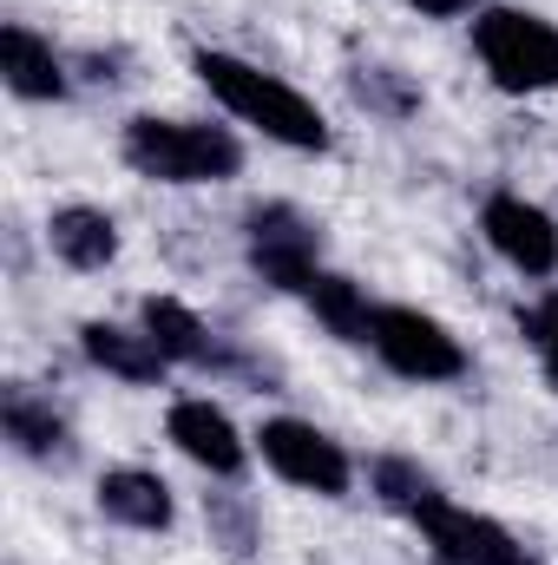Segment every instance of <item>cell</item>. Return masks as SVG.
Segmentation results:
<instances>
[{
	"instance_id": "obj_1",
	"label": "cell",
	"mask_w": 558,
	"mask_h": 565,
	"mask_svg": "<svg viewBox=\"0 0 558 565\" xmlns=\"http://www.w3.org/2000/svg\"><path fill=\"white\" fill-rule=\"evenodd\" d=\"M191 73L211 86V99L224 106V113H237L244 126H257L264 139L289 145V151H329V119L296 93V86H282L277 73H264V66H250V60H237V53H197L191 60Z\"/></svg>"
},
{
	"instance_id": "obj_2",
	"label": "cell",
	"mask_w": 558,
	"mask_h": 565,
	"mask_svg": "<svg viewBox=\"0 0 558 565\" xmlns=\"http://www.w3.org/2000/svg\"><path fill=\"white\" fill-rule=\"evenodd\" d=\"M126 164L151 184H224L244 171V145L224 126H191V119H132L126 126Z\"/></svg>"
},
{
	"instance_id": "obj_3",
	"label": "cell",
	"mask_w": 558,
	"mask_h": 565,
	"mask_svg": "<svg viewBox=\"0 0 558 565\" xmlns=\"http://www.w3.org/2000/svg\"><path fill=\"white\" fill-rule=\"evenodd\" d=\"M473 53L500 93H558V26L526 7H480Z\"/></svg>"
},
{
	"instance_id": "obj_4",
	"label": "cell",
	"mask_w": 558,
	"mask_h": 565,
	"mask_svg": "<svg viewBox=\"0 0 558 565\" xmlns=\"http://www.w3.org/2000/svg\"><path fill=\"white\" fill-rule=\"evenodd\" d=\"M368 349H375L395 375H408V382H453V375H466V349H460V335H453L447 322H433V316L408 309V302H382V309H375V335H368Z\"/></svg>"
},
{
	"instance_id": "obj_5",
	"label": "cell",
	"mask_w": 558,
	"mask_h": 565,
	"mask_svg": "<svg viewBox=\"0 0 558 565\" xmlns=\"http://www.w3.org/2000/svg\"><path fill=\"white\" fill-rule=\"evenodd\" d=\"M244 237H250V264L257 277L302 296V282L315 277V250H322V231L296 211V204H257L244 217Z\"/></svg>"
},
{
	"instance_id": "obj_6",
	"label": "cell",
	"mask_w": 558,
	"mask_h": 565,
	"mask_svg": "<svg viewBox=\"0 0 558 565\" xmlns=\"http://www.w3.org/2000/svg\"><path fill=\"white\" fill-rule=\"evenodd\" d=\"M257 447H264V460L277 467L289 487H309V493H322V500H342V493H348V454H342L322 427L277 415V422H264Z\"/></svg>"
},
{
	"instance_id": "obj_7",
	"label": "cell",
	"mask_w": 558,
	"mask_h": 565,
	"mask_svg": "<svg viewBox=\"0 0 558 565\" xmlns=\"http://www.w3.org/2000/svg\"><path fill=\"white\" fill-rule=\"evenodd\" d=\"M415 526L427 533V546H433L440 565H533V553H526L500 520L466 513V507H453V500H433Z\"/></svg>"
},
{
	"instance_id": "obj_8",
	"label": "cell",
	"mask_w": 558,
	"mask_h": 565,
	"mask_svg": "<svg viewBox=\"0 0 558 565\" xmlns=\"http://www.w3.org/2000/svg\"><path fill=\"white\" fill-rule=\"evenodd\" d=\"M480 231H486V244H493L513 270H526V277H552L558 270V224L539 211V204L500 191V198H486Z\"/></svg>"
},
{
	"instance_id": "obj_9",
	"label": "cell",
	"mask_w": 558,
	"mask_h": 565,
	"mask_svg": "<svg viewBox=\"0 0 558 565\" xmlns=\"http://www.w3.org/2000/svg\"><path fill=\"white\" fill-rule=\"evenodd\" d=\"M164 434H171L178 454L197 460L204 473H217V480L244 473V440H237V427H230V415H224L217 402H178L171 422H164Z\"/></svg>"
},
{
	"instance_id": "obj_10",
	"label": "cell",
	"mask_w": 558,
	"mask_h": 565,
	"mask_svg": "<svg viewBox=\"0 0 558 565\" xmlns=\"http://www.w3.org/2000/svg\"><path fill=\"white\" fill-rule=\"evenodd\" d=\"M46 244L73 270H106L119 257V224L106 211H93V204H66V211L46 217Z\"/></svg>"
},
{
	"instance_id": "obj_11",
	"label": "cell",
	"mask_w": 558,
	"mask_h": 565,
	"mask_svg": "<svg viewBox=\"0 0 558 565\" xmlns=\"http://www.w3.org/2000/svg\"><path fill=\"white\" fill-rule=\"evenodd\" d=\"M79 349H86V362H99L119 382H158L171 369V355L144 329H119V322H86L79 329Z\"/></svg>"
},
{
	"instance_id": "obj_12",
	"label": "cell",
	"mask_w": 558,
	"mask_h": 565,
	"mask_svg": "<svg viewBox=\"0 0 558 565\" xmlns=\"http://www.w3.org/2000/svg\"><path fill=\"white\" fill-rule=\"evenodd\" d=\"M99 513L119 526H139V533H164L171 526V487L144 467H112L99 480Z\"/></svg>"
},
{
	"instance_id": "obj_13",
	"label": "cell",
	"mask_w": 558,
	"mask_h": 565,
	"mask_svg": "<svg viewBox=\"0 0 558 565\" xmlns=\"http://www.w3.org/2000/svg\"><path fill=\"white\" fill-rule=\"evenodd\" d=\"M0 73H7V86L20 99H60L66 93V66L33 26H7L0 33Z\"/></svg>"
},
{
	"instance_id": "obj_14",
	"label": "cell",
	"mask_w": 558,
	"mask_h": 565,
	"mask_svg": "<svg viewBox=\"0 0 558 565\" xmlns=\"http://www.w3.org/2000/svg\"><path fill=\"white\" fill-rule=\"evenodd\" d=\"M144 335H151L171 362H191V369H211V362H217L211 329H204L178 296H144Z\"/></svg>"
},
{
	"instance_id": "obj_15",
	"label": "cell",
	"mask_w": 558,
	"mask_h": 565,
	"mask_svg": "<svg viewBox=\"0 0 558 565\" xmlns=\"http://www.w3.org/2000/svg\"><path fill=\"white\" fill-rule=\"evenodd\" d=\"M302 302H309L342 342H368V335H375V302L362 296V282L335 277V270H315V277L302 282Z\"/></svg>"
},
{
	"instance_id": "obj_16",
	"label": "cell",
	"mask_w": 558,
	"mask_h": 565,
	"mask_svg": "<svg viewBox=\"0 0 558 565\" xmlns=\"http://www.w3.org/2000/svg\"><path fill=\"white\" fill-rule=\"evenodd\" d=\"M0 422H7V440H13L20 454H33V460L66 454V422H60V415H53V402H40L33 388H7Z\"/></svg>"
},
{
	"instance_id": "obj_17",
	"label": "cell",
	"mask_w": 558,
	"mask_h": 565,
	"mask_svg": "<svg viewBox=\"0 0 558 565\" xmlns=\"http://www.w3.org/2000/svg\"><path fill=\"white\" fill-rule=\"evenodd\" d=\"M368 480H375V493H382L395 513H408V520H420L433 500H447V493H440V480H433L420 460H401V454H382Z\"/></svg>"
},
{
	"instance_id": "obj_18",
	"label": "cell",
	"mask_w": 558,
	"mask_h": 565,
	"mask_svg": "<svg viewBox=\"0 0 558 565\" xmlns=\"http://www.w3.org/2000/svg\"><path fill=\"white\" fill-rule=\"evenodd\" d=\"M355 99H362L368 113H382V119H408L420 106V93L395 73V66H355Z\"/></svg>"
},
{
	"instance_id": "obj_19",
	"label": "cell",
	"mask_w": 558,
	"mask_h": 565,
	"mask_svg": "<svg viewBox=\"0 0 558 565\" xmlns=\"http://www.w3.org/2000/svg\"><path fill=\"white\" fill-rule=\"evenodd\" d=\"M204 513H211V533L224 540V553H237V559H244V553L257 546V513H250L237 493H211V500H204Z\"/></svg>"
},
{
	"instance_id": "obj_20",
	"label": "cell",
	"mask_w": 558,
	"mask_h": 565,
	"mask_svg": "<svg viewBox=\"0 0 558 565\" xmlns=\"http://www.w3.org/2000/svg\"><path fill=\"white\" fill-rule=\"evenodd\" d=\"M519 329H526V342L539 349V362H546V375L558 382V289H546L526 316H519Z\"/></svg>"
},
{
	"instance_id": "obj_21",
	"label": "cell",
	"mask_w": 558,
	"mask_h": 565,
	"mask_svg": "<svg viewBox=\"0 0 558 565\" xmlns=\"http://www.w3.org/2000/svg\"><path fill=\"white\" fill-rule=\"evenodd\" d=\"M408 7H420V13H433V20H453V13H466L473 0H408Z\"/></svg>"
}]
</instances>
